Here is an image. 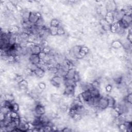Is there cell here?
<instances>
[{
    "instance_id": "11",
    "label": "cell",
    "mask_w": 132,
    "mask_h": 132,
    "mask_svg": "<svg viewBox=\"0 0 132 132\" xmlns=\"http://www.w3.org/2000/svg\"><path fill=\"white\" fill-rule=\"evenodd\" d=\"M18 84L19 88L21 90H23V91L26 90L28 88V82L24 79H22L21 81H20L19 82H18Z\"/></svg>"
},
{
    "instance_id": "5",
    "label": "cell",
    "mask_w": 132,
    "mask_h": 132,
    "mask_svg": "<svg viewBox=\"0 0 132 132\" xmlns=\"http://www.w3.org/2000/svg\"><path fill=\"white\" fill-rule=\"evenodd\" d=\"M75 87L72 86H65L63 89V94L68 97H72L74 96L75 93Z\"/></svg>"
},
{
    "instance_id": "14",
    "label": "cell",
    "mask_w": 132,
    "mask_h": 132,
    "mask_svg": "<svg viewBox=\"0 0 132 132\" xmlns=\"http://www.w3.org/2000/svg\"><path fill=\"white\" fill-rule=\"evenodd\" d=\"M50 26L51 27H58L60 25V22L57 19H53L51 21L50 23Z\"/></svg>"
},
{
    "instance_id": "6",
    "label": "cell",
    "mask_w": 132,
    "mask_h": 132,
    "mask_svg": "<svg viewBox=\"0 0 132 132\" xmlns=\"http://www.w3.org/2000/svg\"><path fill=\"white\" fill-rule=\"evenodd\" d=\"M28 60L30 63L36 65H38L41 61V59L39 55L35 54L30 55L28 57Z\"/></svg>"
},
{
    "instance_id": "1",
    "label": "cell",
    "mask_w": 132,
    "mask_h": 132,
    "mask_svg": "<svg viewBox=\"0 0 132 132\" xmlns=\"http://www.w3.org/2000/svg\"><path fill=\"white\" fill-rule=\"evenodd\" d=\"M32 111V114L34 117H39L45 113V107L44 105L38 103L36 104Z\"/></svg>"
},
{
    "instance_id": "7",
    "label": "cell",
    "mask_w": 132,
    "mask_h": 132,
    "mask_svg": "<svg viewBox=\"0 0 132 132\" xmlns=\"http://www.w3.org/2000/svg\"><path fill=\"white\" fill-rule=\"evenodd\" d=\"M29 48H30L31 54L39 55V54L42 51V48L41 47V46L40 45L36 44H33Z\"/></svg>"
},
{
    "instance_id": "9",
    "label": "cell",
    "mask_w": 132,
    "mask_h": 132,
    "mask_svg": "<svg viewBox=\"0 0 132 132\" xmlns=\"http://www.w3.org/2000/svg\"><path fill=\"white\" fill-rule=\"evenodd\" d=\"M77 71L76 70L74 69L73 68L69 69L68 70V71H67V74L65 76V77L64 78H66V79H74V76L76 74Z\"/></svg>"
},
{
    "instance_id": "16",
    "label": "cell",
    "mask_w": 132,
    "mask_h": 132,
    "mask_svg": "<svg viewBox=\"0 0 132 132\" xmlns=\"http://www.w3.org/2000/svg\"><path fill=\"white\" fill-rule=\"evenodd\" d=\"M65 34V30L64 28L60 25L58 27V31H57V35L58 36H62Z\"/></svg>"
},
{
    "instance_id": "2",
    "label": "cell",
    "mask_w": 132,
    "mask_h": 132,
    "mask_svg": "<svg viewBox=\"0 0 132 132\" xmlns=\"http://www.w3.org/2000/svg\"><path fill=\"white\" fill-rule=\"evenodd\" d=\"M107 108H108V102L107 96H101L99 100L97 106L95 108L98 110H103L107 109Z\"/></svg>"
},
{
    "instance_id": "3",
    "label": "cell",
    "mask_w": 132,
    "mask_h": 132,
    "mask_svg": "<svg viewBox=\"0 0 132 132\" xmlns=\"http://www.w3.org/2000/svg\"><path fill=\"white\" fill-rule=\"evenodd\" d=\"M52 85L55 87L58 88L63 82V78L58 75H54L50 80Z\"/></svg>"
},
{
    "instance_id": "12",
    "label": "cell",
    "mask_w": 132,
    "mask_h": 132,
    "mask_svg": "<svg viewBox=\"0 0 132 132\" xmlns=\"http://www.w3.org/2000/svg\"><path fill=\"white\" fill-rule=\"evenodd\" d=\"M107 98L108 102V107L113 108L116 105V100L111 96H107Z\"/></svg>"
},
{
    "instance_id": "8",
    "label": "cell",
    "mask_w": 132,
    "mask_h": 132,
    "mask_svg": "<svg viewBox=\"0 0 132 132\" xmlns=\"http://www.w3.org/2000/svg\"><path fill=\"white\" fill-rule=\"evenodd\" d=\"M32 73L37 78H41L44 76L45 73V71L43 69H42L41 68L37 66L36 68L35 69V70L33 71Z\"/></svg>"
},
{
    "instance_id": "10",
    "label": "cell",
    "mask_w": 132,
    "mask_h": 132,
    "mask_svg": "<svg viewBox=\"0 0 132 132\" xmlns=\"http://www.w3.org/2000/svg\"><path fill=\"white\" fill-rule=\"evenodd\" d=\"M63 84L64 86H72L76 87L77 85V82L74 79H66L63 78Z\"/></svg>"
},
{
    "instance_id": "13",
    "label": "cell",
    "mask_w": 132,
    "mask_h": 132,
    "mask_svg": "<svg viewBox=\"0 0 132 132\" xmlns=\"http://www.w3.org/2000/svg\"><path fill=\"white\" fill-rule=\"evenodd\" d=\"M37 27H43L45 26V21L43 19V18L41 16L40 17L36 23L35 24Z\"/></svg>"
},
{
    "instance_id": "15",
    "label": "cell",
    "mask_w": 132,
    "mask_h": 132,
    "mask_svg": "<svg viewBox=\"0 0 132 132\" xmlns=\"http://www.w3.org/2000/svg\"><path fill=\"white\" fill-rule=\"evenodd\" d=\"M50 34L51 36H56L57 35L58 27H54L50 26L48 28Z\"/></svg>"
},
{
    "instance_id": "4",
    "label": "cell",
    "mask_w": 132,
    "mask_h": 132,
    "mask_svg": "<svg viewBox=\"0 0 132 132\" xmlns=\"http://www.w3.org/2000/svg\"><path fill=\"white\" fill-rule=\"evenodd\" d=\"M40 17H41V15L39 12L30 11L28 22L31 24L35 25Z\"/></svg>"
}]
</instances>
